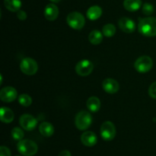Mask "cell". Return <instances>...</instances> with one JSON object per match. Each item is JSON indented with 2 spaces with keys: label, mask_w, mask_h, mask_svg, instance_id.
Here are the masks:
<instances>
[{
  "label": "cell",
  "mask_w": 156,
  "mask_h": 156,
  "mask_svg": "<svg viewBox=\"0 0 156 156\" xmlns=\"http://www.w3.org/2000/svg\"><path fill=\"white\" fill-rule=\"evenodd\" d=\"M67 24L72 28L80 30L85 26V19L82 14L78 12H73L68 15L66 18Z\"/></svg>",
  "instance_id": "cell-4"
},
{
  "label": "cell",
  "mask_w": 156,
  "mask_h": 156,
  "mask_svg": "<svg viewBox=\"0 0 156 156\" xmlns=\"http://www.w3.org/2000/svg\"><path fill=\"white\" fill-rule=\"evenodd\" d=\"M16 156H21V155H16Z\"/></svg>",
  "instance_id": "cell-31"
},
{
  "label": "cell",
  "mask_w": 156,
  "mask_h": 156,
  "mask_svg": "<svg viewBox=\"0 0 156 156\" xmlns=\"http://www.w3.org/2000/svg\"><path fill=\"white\" fill-rule=\"evenodd\" d=\"M138 29L139 32L144 36H156V18L148 17L140 19Z\"/></svg>",
  "instance_id": "cell-1"
},
{
  "label": "cell",
  "mask_w": 156,
  "mask_h": 156,
  "mask_svg": "<svg viewBox=\"0 0 156 156\" xmlns=\"http://www.w3.org/2000/svg\"><path fill=\"white\" fill-rule=\"evenodd\" d=\"M87 108L92 113H96L101 108V101L96 96H91L87 100L86 102Z\"/></svg>",
  "instance_id": "cell-18"
},
{
  "label": "cell",
  "mask_w": 156,
  "mask_h": 156,
  "mask_svg": "<svg viewBox=\"0 0 156 156\" xmlns=\"http://www.w3.org/2000/svg\"><path fill=\"white\" fill-rule=\"evenodd\" d=\"M12 136L15 140L21 141L24 138V132L19 127H15L12 130Z\"/></svg>",
  "instance_id": "cell-24"
},
{
  "label": "cell",
  "mask_w": 156,
  "mask_h": 156,
  "mask_svg": "<svg viewBox=\"0 0 156 156\" xmlns=\"http://www.w3.org/2000/svg\"><path fill=\"white\" fill-rule=\"evenodd\" d=\"M0 156H11V151L5 146L0 147Z\"/></svg>",
  "instance_id": "cell-27"
},
{
  "label": "cell",
  "mask_w": 156,
  "mask_h": 156,
  "mask_svg": "<svg viewBox=\"0 0 156 156\" xmlns=\"http://www.w3.org/2000/svg\"><path fill=\"white\" fill-rule=\"evenodd\" d=\"M149 94L153 99H156V81L152 83L149 89Z\"/></svg>",
  "instance_id": "cell-26"
},
{
  "label": "cell",
  "mask_w": 156,
  "mask_h": 156,
  "mask_svg": "<svg viewBox=\"0 0 156 156\" xmlns=\"http://www.w3.org/2000/svg\"><path fill=\"white\" fill-rule=\"evenodd\" d=\"M17 148L20 154L24 156H33L37 152V145L29 139H22L17 145Z\"/></svg>",
  "instance_id": "cell-2"
},
{
  "label": "cell",
  "mask_w": 156,
  "mask_h": 156,
  "mask_svg": "<svg viewBox=\"0 0 156 156\" xmlns=\"http://www.w3.org/2000/svg\"><path fill=\"white\" fill-rule=\"evenodd\" d=\"M39 131L42 136L45 137H50L54 133V127L50 122H43L40 125Z\"/></svg>",
  "instance_id": "cell-17"
},
{
  "label": "cell",
  "mask_w": 156,
  "mask_h": 156,
  "mask_svg": "<svg viewBox=\"0 0 156 156\" xmlns=\"http://www.w3.org/2000/svg\"><path fill=\"white\" fill-rule=\"evenodd\" d=\"M103 34L105 37L111 38L116 33V28L113 24H107L103 27Z\"/></svg>",
  "instance_id": "cell-22"
},
{
  "label": "cell",
  "mask_w": 156,
  "mask_h": 156,
  "mask_svg": "<svg viewBox=\"0 0 156 156\" xmlns=\"http://www.w3.org/2000/svg\"><path fill=\"white\" fill-rule=\"evenodd\" d=\"M17 17H18V19L21 20V21H24L27 18V14L24 11L19 10L18 12H17Z\"/></svg>",
  "instance_id": "cell-28"
},
{
  "label": "cell",
  "mask_w": 156,
  "mask_h": 156,
  "mask_svg": "<svg viewBox=\"0 0 156 156\" xmlns=\"http://www.w3.org/2000/svg\"><path fill=\"white\" fill-rule=\"evenodd\" d=\"M18 102L23 106L27 107L31 105L32 99L29 95L21 94L18 96Z\"/></svg>",
  "instance_id": "cell-23"
},
{
  "label": "cell",
  "mask_w": 156,
  "mask_h": 156,
  "mask_svg": "<svg viewBox=\"0 0 156 156\" xmlns=\"http://www.w3.org/2000/svg\"><path fill=\"white\" fill-rule=\"evenodd\" d=\"M50 1L53 2H54V3H58V2H59L61 0H50Z\"/></svg>",
  "instance_id": "cell-30"
},
{
  "label": "cell",
  "mask_w": 156,
  "mask_h": 156,
  "mask_svg": "<svg viewBox=\"0 0 156 156\" xmlns=\"http://www.w3.org/2000/svg\"><path fill=\"white\" fill-rule=\"evenodd\" d=\"M143 12L146 15H152L154 12V6L150 3H145L143 6Z\"/></svg>",
  "instance_id": "cell-25"
},
{
  "label": "cell",
  "mask_w": 156,
  "mask_h": 156,
  "mask_svg": "<svg viewBox=\"0 0 156 156\" xmlns=\"http://www.w3.org/2000/svg\"><path fill=\"white\" fill-rule=\"evenodd\" d=\"M1 121L4 123H10L14 119V113L8 107H2L0 110Z\"/></svg>",
  "instance_id": "cell-15"
},
{
  "label": "cell",
  "mask_w": 156,
  "mask_h": 156,
  "mask_svg": "<svg viewBox=\"0 0 156 156\" xmlns=\"http://www.w3.org/2000/svg\"><path fill=\"white\" fill-rule=\"evenodd\" d=\"M142 6L141 0H124L123 6L129 12H136L139 10Z\"/></svg>",
  "instance_id": "cell-19"
},
{
  "label": "cell",
  "mask_w": 156,
  "mask_h": 156,
  "mask_svg": "<svg viewBox=\"0 0 156 156\" xmlns=\"http://www.w3.org/2000/svg\"><path fill=\"white\" fill-rule=\"evenodd\" d=\"M58 156H72V155L69 151H68V150H64V151H61Z\"/></svg>",
  "instance_id": "cell-29"
},
{
  "label": "cell",
  "mask_w": 156,
  "mask_h": 156,
  "mask_svg": "<svg viewBox=\"0 0 156 156\" xmlns=\"http://www.w3.org/2000/svg\"><path fill=\"white\" fill-rule=\"evenodd\" d=\"M119 27L125 33H132L135 31L136 25L134 21L127 17H123L119 20Z\"/></svg>",
  "instance_id": "cell-12"
},
{
  "label": "cell",
  "mask_w": 156,
  "mask_h": 156,
  "mask_svg": "<svg viewBox=\"0 0 156 156\" xmlns=\"http://www.w3.org/2000/svg\"><path fill=\"white\" fill-rule=\"evenodd\" d=\"M101 136L105 141H111L116 136V128L114 123L106 121L101 126Z\"/></svg>",
  "instance_id": "cell-7"
},
{
  "label": "cell",
  "mask_w": 156,
  "mask_h": 156,
  "mask_svg": "<svg viewBox=\"0 0 156 156\" xmlns=\"http://www.w3.org/2000/svg\"><path fill=\"white\" fill-rule=\"evenodd\" d=\"M89 41L92 44L97 45L99 44L103 40V35H102L101 32H99L98 30H94L89 34Z\"/></svg>",
  "instance_id": "cell-21"
},
{
  "label": "cell",
  "mask_w": 156,
  "mask_h": 156,
  "mask_svg": "<svg viewBox=\"0 0 156 156\" xmlns=\"http://www.w3.org/2000/svg\"><path fill=\"white\" fill-rule=\"evenodd\" d=\"M81 141L82 144L87 147H92L98 142V138L94 132L88 131L82 133L81 136Z\"/></svg>",
  "instance_id": "cell-13"
},
{
  "label": "cell",
  "mask_w": 156,
  "mask_h": 156,
  "mask_svg": "<svg viewBox=\"0 0 156 156\" xmlns=\"http://www.w3.org/2000/svg\"><path fill=\"white\" fill-rule=\"evenodd\" d=\"M153 66L152 59L149 56H142L136 61L134 67L139 73H147Z\"/></svg>",
  "instance_id": "cell-5"
},
{
  "label": "cell",
  "mask_w": 156,
  "mask_h": 156,
  "mask_svg": "<svg viewBox=\"0 0 156 156\" xmlns=\"http://www.w3.org/2000/svg\"><path fill=\"white\" fill-rule=\"evenodd\" d=\"M92 122V117L88 112L82 110L77 113L75 119L76 127L79 130H85L90 127Z\"/></svg>",
  "instance_id": "cell-3"
},
{
  "label": "cell",
  "mask_w": 156,
  "mask_h": 156,
  "mask_svg": "<svg viewBox=\"0 0 156 156\" xmlns=\"http://www.w3.org/2000/svg\"><path fill=\"white\" fill-rule=\"evenodd\" d=\"M102 87L104 90L108 93L114 94L119 90L120 86L118 82L112 78H106L102 83Z\"/></svg>",
  "instance_id": "cell-11"
},
{
  "label": "cell",
  "mask_w": 156,
  "mask_h": 156,
  "mask_svg": "<svg viewBox=\"0 0 156 156\" xmlns=\"http://www.w3.org/2000/svg\"><path fill=\"white\" fill-rule=\"evenodd\" d=\"M94 66L90 61L84 59L78 62L76 66V71L79 76H85L89 75L92 72Z\"/></svg>",
  "instance_id": "cell-8"
},
{
  "label": "cell",
  "mask_w": 156,
  "mask_h": 156,
  "mask_svg": "<svg viewBox=\"0 0 156 156\" xmlns=\"http://www.w3.org/2000/svg\"><path fill=\"white\" fill-rule=\"evenodd\" d=\"M19 122L21 126L27 131H32L37 125V119L30 114H23L20 117Z\"/></svg>",
  "instance_id": "cell-9"
},
{
  "label": "cell",
  "mask_w": 156,
  "mask_h": 156,
  "mask_svg": "<svg viewBox=\"0 0 156 156\" xmlns=\"http://www.w3.org/2000/svg\"><path fill=\"white\" fill-rule=\"evenodd\" d=\"M87 17L88 19L91 21L97 20L102 15V9L100 6H93L90 7L87 11Z\"/></svg>",
  "instance_id": "cell-16"
},
{
  "label": "cell",
  "mask_w": 156,
  "mask_h": 156,
  "mask_svg": "<svg viewBox=\"0 0 156 156\" xmlns=\"http://www.w3.org/2000/svg\"><path fill=\"white\" fill-rule=\"evenodd\" d=\"M59 15V9L55 4L50 3L45 7L44 16L49 21H54Z\"/></svg>",
  "instance_id": "cell-14"
},
{
  "label": "cell",
  "mask_w": 156,
  "mask_h": 156,
  "mask_svg": "<svg viewBox=\"0 0 156 156\" xmlns=\"http://www.w3.org/2000/svg\"><path fill=\"white\" fill-rule=\"evenodd\" d=\"M20 68L24 74L34 75L37 71L38 65L37 63L33 58H26L21 61Z\"/></svg>",
  "instance_id": "cell-6"
},
{
  "label": "cell",
  "mask_w": 156,
  "mask_h": 156,
  "mask_svg": "<svg viewBox=\"0 0 156 156\" xmlns=\"http://www.w3.org/2000/svg\"><path fill=\"white\" fill-rule=\"evenodd\" d=\"M4 5L10 12H18L21 7V0H4Z\"/></svg>",
  "instance_id": "cell-20"
},
{
  "label": "cell",
  "mask_w": 156,
  "mask_h": 156,
  "mask_svg": "<svg viewBox=\"0 0 156 156\" xmlns=\"http://www.w3.org/2000/svg\"><path fill=\"white\" fill-rule=\"evenodd\" d=\"M18 96L17 90L12 87H5L0 91V99L5 102H11Z\"/></svg>",
  "instance_id": "cell-10"
}]
</instances>
